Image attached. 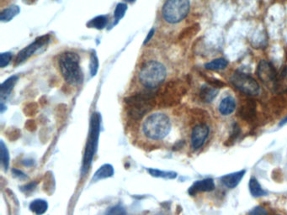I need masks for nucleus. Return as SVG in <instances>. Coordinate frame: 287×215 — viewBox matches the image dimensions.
Returning <instances> with one entry per match:
<instances>
[{"mask_svg":"<svg viewBox=\"0 0 287 215\" xmlns=\"http://www.w3.org/2000/svg\"><path fill=\"white\" fill-rule=\"evenodd\" d=\"M12 54L10 52H3L0 55V68H3L11 62Z\"/></svg>","mask_w":287,"mask_h":215,"instance_id":"obj_30","label":"nucleus"},{"mask_svg":"<svg viewBox=\"0 0 287 215\" xmlns=\"http://www.w3.org/2000/svg\"><path fill=\"white\" fill-rule=\"evenodd\" d=\"M156 103L155 94L150 89L136 94L125 99L128 114L134 119H141L153 108Z\"/></svg>","mask_w":287,"mask_h":215,"instance_id":"obj_4","label":"nucleus"},{"mask_svg":"<svg viewBox=\"0 0 287 215\" xmlns=\"http://www.w3.org/2000/svg\"><path fill=\"white\" fill-rule=\"evenodd\" d=\"M125 2H128V3H132L136 1V0H125Z\"/></svg>","mask_w":287,"mask_h":215,"instance_id":"obj_35","label":"nucleus"},{"mask_svg":"<svg viewBox=\"0 0 287 215\" xmlns=\"http://www.w3.org/2000/svg\"><path fill=\"white\" fill-rule=\"evenodd\" d=\"M236 108V102L235 99L232 96H228L222 99L220 105H219V111L222 115H229L233 113Z\"/></svg>","mask_w":287,"mask_h":215,"instance_id":"obj_16","label":"nucleus"},{"mask_svg":"<svg viewBox=\"0 0 287 215\" xmlns=\"http://www.w3.org/2000/svg\"><path fill=\"white\" fill-rule=\"evenodd\" d=\"M215 188V184L212 179H207L198 181L191 186V188L189 190V193L191 195H195L200 192H210Z\"/></svg>","mask_w":287,"mask_h":215,"instance_id":"obj_12","label":"nucleus"},{"mask_svg":"<svg viewBox=\"0 0 287 215\" xmlns=\"http://www.w3.org/2000/svg\"><path fill=\"white\" fill-rule=\"evenodd\" d=\"M20 12V7L17 5L9 6V8L1 12L0 20L2 22H9L13 18L15 17Z\"/></svg>","mask_w":287,"mask_h":215,"instance_id":"obj_18","label":"nucleus"},{"mask_svg":"<svg viewBox=\"0 0 287 215\" xmlns=\"http://www.w3.org/2000/svg\"><path fill=\"white\" fill-rule=\"evenodd\" d=\"M90 73L91 76H95L99 69V59L97 57V55L95 52H92L91 56H90Z\"/></svg>","mask_w":287,"mask_h":215,"instance_id":"obj_27","label":"nucleus"},{"mask_svg":"<svg viewBox=\"0 0 287 215\" xmlns=\"http://www.w3.org/2000/svg\"><path fill=\"white\" fill-rule=\"evenodd\" d=\"M255 103L252 100H247L245 105H243L240 109V115L245 119H251L255 114Z\"/></svg>","mask_w":287,"mask_h":215,"instance_id":"obj_19","label":"nucleus"},{"mask_svg":"<svg viewBox=\"0 0 287 215\" xmlns=\"http://www.w3.org/2000/svg\"><path fill=\"white\" fill-rule=\"evenodd\" d=\"M100 117L99 113H94L91 119V129H90V136L88 139V145L86 149L85 161L84 165L88 166V163L91 162L92 158L94 156V149L99 136V130H100Z\"/></svg>","mask_w":287,"mask_h":215,"instance_id":"obj_8","label":"nucleus"},{"mask_svg":"<svg viewBox=\"0 0 287 215\" xmlns=\"http://www.w3.org/2000/svg\"><path fill=\"white\" fill-rule=\"evenodd\" d=\"M245 173H246L245 170H243L224 176V177L222 178V183L224 184L226 187H229V188H233V187H237L238 184L241 181L242 179L244 178Z\"/></svg>","mask_w":287,"mask_h":215,"instance_id":"obj_15","label":"nucleus"},{"mask_svg":"<svg viewBox=\"0 0 287 215\" xmlns=\"http://www.w3.org/2000/svg\"><path fill=\"white\" fill-rule=\"evenodd\" d=\"M228 66V61L225 58H216L205 64V69L210 71H218L223 70Z\"/></svg>","mask_w":287,"mask_h":215,"instance_id":"obj_20","label":"nucleus"},{"mask_svg":"<svg viewBox=\"0 0 287 215\" xmlns=\"http://www.w3.org/2000/svg\"><path fill=\"white\" fill-rule=\"evenodd\" d=\"M249 215H267V212L263 207L258 206L251 210Z\"/></svg>","mask_w":287,"mask_h":215,"instance_id":"obj_32","label":"nucleus"},{"mask_svg":"<svg viewBox=\"0 0 287 215\" xmlns=\"http://www.w3.org/2000/svg\"><path fill=\"white\" fill-rule=\"evenodd\" d=\"M190 9V0H167L163 6V18L168 24H178L187 16Z\"/></svg>","mask_w":287,"mask_h":215,"instance_id":"obj_5","label":"nucleus"},{"mask_svg":"<svg viewBox=\"0 0 287 215\" xmlns=\"http://www.w3.org/2000/svg\"><path fill=\"white\" fill-rule=\"evenodd\" d=\"M209 135L207 125H198L194 128L191 133V146L194 150L202 147Z\"/></svg>","mask_w":287,"mask_h":215,"instance_id":"obj_11","label":"nucleus"},{"mask_svg":"<svg viewBox=\"0 0 287 215\" xmlns=\"http://www.w3.org/2000/svg\"><path fill=\"white\" fill-rule=\"evenodd\" d=\"M166 76V68L158 61H149L144 63L138 73V78L142 85L150 90L162 85Z\"/></svg>","mask_w":287,"mask_h":215,"instance_id":"obj_3","label":"nucleus"},{"mask_svg":"<svg viewBox=\"0 0 287 215\" xmlns=\"http://www.w3.org/2000/svg\"><path fill=\"white\" fill-rule=\"evenodd\" d=\"M113 173H114V170L111 165H104L103 167H100L99 170L97 171L93 179L94 181H97V180H100V179H106V178L113 175Z\"/></svg>","mask_w":287,"mask_h":215,"instance_id":"obj_23","label":"nucleus"},{"mask_svg":"<svg viewBox=\"0 0 287 215\" xmlns=\"http://www.w3.org/2000/svg\"><path fill=\"white\" fill-rule=\"evenodd\" d=\"M0 149H1V155H0L1 163H2L3 169L6 171L9 167V156L8 149L6 148L3 142H1V144H0Z\"/></svg>","mask_w":287,"mask_h":215,"instance_id":"obj_25","label":"nucleus"},{"mask_svg":"<svg viewBox=\"0 0 287 215\" xmlns=\"http://www.w3.org/2000/svg\"><path fill=\"white\" fill-rule=\"evenodd\" d=\"M149 173L151 175L154 177H158V178H166V179H174L176 178V173H168V172H161L159 170H154V169H150Z\"/></svg>","mask_w":287,"mask_h":215,"instance_id":"obj_28","label":"nucleus"},{"mask_svg":"<svg viewBox=\"0 0 287 215\" xmlns=\"http://www.w3.org/2000/svg\"><path fill=\"white\" fill-rule=\"evenodd\" d=\"M219 90L216 87L212 85L202 86L200 90V98L202 100V102L210 104L213 102L214 99L218 94Z\"/></svg>","mask_w":287,"mask_h":215,"instance_id":"obj_14","label":"nucleus"},{"mask_svg":"<svg viewBox=\"0 0 287 215\" xmlns=\"http://www.w3.org/2000/svg\"><path fill=\"white\" fill-rule=\"evenodd\" d=\"M287 117H286V118H285V119H283V120H282V122H281V124H280V125H285V124H287Z\"/></svg>","mask_w":287,"mask_h":215,"instance_id":"obj_34","label":"nucleus"},{"mask_svg":"<svg viewBox=\"0 0 287 215\" xmlns=\"http://www.w3.org/2000/svg\"><path fill=\"white\" fill-rule=\"evenodd\" d=\"M230 81L238 90L249 96H256L260 92V88L257 81L252 76L242 72H235L231 76Z\"/></svg>","mask_w":287,"mask_h":215,"instance_id":"obj_6","label":"nucleus"},{"mask_svg":"<svg viewBox=\"0 0 287 215\" xmlns=\"http://www.w3.org/2000/svg\"><path fill=\"white\" fill-rule=\"evenodd\" d=\"M287 91V66L282 69L280 74L277 75L276 86L274 92L282 94Z\"/></svg>","mask_w":287,"mask_h":215,"instance_id":"obj_17","label":"nucleus"},{"mask_svg":"<svg viewBox=\"0 0 287 215\" xmlns=\"http://www.w3.org/2000/svg\"><path fill=\"white\" fill-rule=\"evenodd\" d=\"M105 215H126L125 210L124 208L122 206H115L111 208L110 210L107 211Z\"/></svg>","mask_w":287,"mask_h":215,"instance_id":"obj_31","label":"nucleus"},{"mask_svg":"<svg viewBox=\"0 0 287 215\" xmlns=\"http://www.w3.org/2000/svg\"><path fill=\"white\" fill-rule=\"evenodd\" d=\"M277 75L276 69L271 63L266 60L260 61L257 68V76L266 88L274 92Z\"/></svg>","mask_w":287,"mask_h":215,"instance_id":"obj_7","label":"nucleus"},{"mask_svg":"<svg viewBox=\"0 0 287 215\" xmlns=\"http://www.w3.org/2000/svg\"><path fill=\"white\" fill-rule=\"evenodd\" d=\"M185 87L180 80H173L165 86L163 92V100L164 102L173 103L178 101L185 94Z\"/></svg>","mask_w":287,"mask_h":215,"instance_id":"obj_10","label":"nucleus"},{"mask_svg":"<svg viewBox=\"0 0 287 215\" xmlns=\"http://www.w3.org/2000/svg\"><path fill=\"white\" fill-rule=\"evenodd\" d=\"M126 10H127V5L125 3H120L117 4L114 13L116 22H118L121 19L124 17Z\"/></svg>","mask_w":287,"mask_h":215,"instance_id":"obj_26","label":"nucleus"},{"mask_svg":"<svg viewBox=\"0 0 287 215\" xmlns=\"http://www.w3.org/2000/svg\"><path fill=\"white\" fill-rule=\"evenodd\" d=\"M80 63V56L73 51H66L60 56V72L66 82L71 85H80L83 81V73Z\"/></svg>","mask_w":287,"mask_h":215,"instance_id":"obj_2","label":"nucleus"},{"mask_svg":"<svg viewBox=\"0 0 287 215\" xmlns=\"http://www.w3.org/2000/svg\"><path fill=\"white\" fill-rule=\"evenodd\" d=\"M50 40V36L49 35H45L42 36L38 37L37 39L35 40L34 42L27 45L26 48L18 53L17 57L15 58V65H19L20 63H24L25 61L29 59L30 57H32V55H34L39 49L43 47L44 45H46Z\"/></svg>","mask_w":287,"mask_h":215,"instance_id":"obj_9","label":"nucleus"},{"mask_svg":"<svg viewBox=\"0 0 287 215\" xmlns=\"http://www.w3.org/2000/svg\"><path fill=\"white\" fill-rule=\"evenodd\" d=\"M198 31H200V26L198 24L196 25H194V26H190L189 28L185 30L184 32L180 35V39H184V38H186V37H191L193 36V35L196 34Z\"/></svg>","mask_w":287,"mask_h":215,"instance_id":"obj_29","label":"nucleus"},{"mask_svg":"<svg viewBox=\"0 0 287 215\" xmlns=\"http://www.w3.org/2000/svg\"><path fill=\"white\" fill-rule=\"evenodd\" d=\"M154 32H155V30L154 29H152L149 33H148V36L146 37L145 41H144V44H147V43L149 42L151 40V38L154 36Z\"/></svg>","mask_w":287,"mask_h":215,"instance_id":"obj_33","label":"nucleus"},{"mask_svg":"<svg viewBox=\"0 0 287 215\" xmlns=\"http://www.w3.org/2000/svg\"><path fill=\"white\" fill-rule=\"evenodd\" d=\"M171 128L170 118L166 113L155 112L144 119L142 126V134L147 139L159 142L168 136Z\"/></svg>","mask_w":287,"mask_h":215,"instance_id":"obj_1","label":"nucleus"},{"mask_svg":"<svg viewBox=\"0 0 287 215\" xmlns=\"http://www.w3.org/2000/svg\"><path fill=\"white\" fill-rule=\"evenodd\" d=\"M249 190H250L251 194L255 198L266 195V191H264L262 188L259 181H257V179L254 178H252L249 181Z\"/></svg>","mask_w":287,"mask_h":215,"instance_id":"obj_22","label":"nucleus"},{"mask_svg":"<svg viewBox=\"0 0 287 215\" xmlns=\"http://www.w3.org/2000/svg\"><path fill=\"white\" fill-rule=\"evenodd\" d=\"M107 23H108V18L106 17L105 15H100V16H97L93 20H90L87 24V26L89 28L103 30L107 25Z\"/></svg>","mask_w":287,"mask_h":215,"instance_id":"obj_24","label":"nucleus"},{"mask_svg":"<svg viewBox=\"0 0 287 215\" xmlns=\"http://www.w3.org/2000/svg\"><path fill=\"white\" fill-rule=\"evenodd\" d=\"M18 76H12L9 77L8 79L5 80L2 83L1 88H0V99H1V104L5 102V100L8 99L9 95L11 94L12 90L14 88L15 83L17 82Z\"/></svg>","mask_w":287,"mask_h":215,"instance_id":"obj_13","label":"nucleus"},{"mask_svg":"<svg viewBox=\"0 0 287 215\" xmlns=\"http://www.w3.org/2000/svg\"><path fill=\"white\" fill-rule=\"evenodd\" d=\"M30 209L36 215H41L46 212V210L48 209V204L45 200L37 199L32 202V204L30 205Z\"/></svg>","mask_w":287,"mask_h":215,"instance_id":"obj_21","label":"nucleus"}]
</instances>
